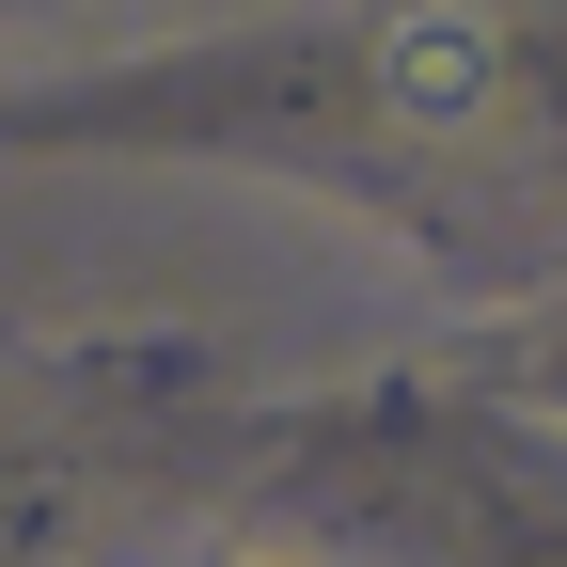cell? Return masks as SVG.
Listing matches in <instances>:
<instances>
[{
    "instance_id": "1",
    "label": "cell",
    "mask_w": 567,
    "mask_h": 567,
    "mask_svg": "<svg viewBox=\"0 0 567 567\" xmlns=\"http://www.w3.org/2000/svg\"><path fill=\"white\" fill-rule=\"evenodd\" d=\"M379 95H394L410 126L488 111V17H473V0H410V17L379 32Z\"/></svg>"
}]
</instances>
